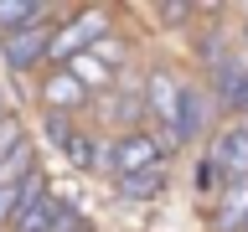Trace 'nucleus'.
<instances>
[{"label":"nucleus","mask_w":248,"mask_h":232,"mask_svg":"<svg viewBox=\"0 0 248 232\" xmlns=\"http://www.w3.org/2000/svg\"><path fill=\"white\" fill-rule=\"evenodd\" d=\"M238 52H248V11H243V26H238Z\"/></svg>","instance_id":"6ab92c4d"},{"label":"nucleus","mask_w":248,"mask_h":232,"mask_svg":"<svg viewBox=\"0 0 248 232\" xmlns=\"http://www.w3.org/2000/svg\"><path fill=\"white\" fill-rule=\"evenodd\" d=\"M207 155L222 165L228 181H248V119H232L228 129H217L212 145H207Z\"/></svg>","instance_id":"0eeeda50"},{"label":"nucleus","mask_w":248,"mask_h":232,"mask_svg":"<svg viewBox=\"0 0 248 232\" xmlns=\"http://www.w3.org/2000/svg\"><path fill=\"white\" fill-rule=\"evenodd\" d=\"M145 114L150 119L166 124V134H170V124H176V114H181V93H186V77H176L170 67H150V77H145Z\"/></svg>","instance_id":"39448f33"},{"label":"nucleus","mask_w":248,"mask_h":232,"mask_svg":"<svg viewBox=\"0 0 248 232\" xmlns=\"http://www.w3.org/2000/svg\"><path fill=\"white\" fill-rule=\"evenodd\" d=\"M42 103H46V114H67V119H78L93 98L83 93V83H78L67 67H52V72L42 77Z\"/></svg>","instance_id":"1a4fd4ad"},{"label":"nucleus","mask_w":248,"mask_h":232,"mask_svg":"<svg viewBox=\"0 0 248 232\" xmlns=\"http://www.w3.org/2000/svg\"><path fill=\"white\" fill-rule=\"evenodd\" d=\"M52 21H57V11L42 15V21H31V26H21V31H11V36H0V57H5L11 72H31V67H42V62H46Z\"/></svg>","instance_id":"7ed1b4c3"},{"label":"nucleus","mask_w":248,"mask_h":232,"mask_svg":"<svg viewBox=\"0 0 248 232\" xmlns=\"http://www.w3.org/2000/svg\"><path fill=\"white\" fill-rule=\"evenodd\" d=\"M98 36H108V11H78L67 15L62 26H52V42H46V62L52 67H67L78 52H88Z\"/></svg>","instance_id":"f03ea898"},{"label":"nucleus","mask_w":248,"mask_h":232,"mask_svg":"<svg viewBox=\"0 0 248 232\" xmlns=\"http://www.w3.org/2000/svg\"><path fill=\"white\" fill-rule=\"evenodd\" d=\"M26 145H31V139H26V129H21V119L5 114V119H0V165H5L16 150H26Z\"/></svg>","instance_id":"2eb2a0df"},{"label":"nucleus","mask_w":248,"mask_h":232,"mask_svg":"<svg viewBox=\"0 0 248 232\" xmlns=\"http://www.w3.org/2000/svg\"><path fill=\"white\" fill-rule=\"evenodd\" d=\"M191 181H197V196L207 201V206H212V201L222 196V191H228V175H222V165H217L212 155H202V160H197V170H191Z\"/></svg>","instance_id":"ddd939ff"},{"label":"nucleus","mask_w":248,"mask_h":232,"mask_svg":"<svg viewBox=\"0 0 248 232\" xmlns=\"http://www.w3.org/2000/svg\"><path fill=\"white\" fill-rule=\"evenodd\" d=\"M67 72L83 83V93H88V98H98V93H108V88H114V72H108L104 62L93 57V52H78V57L67 62Z\"/></svg>","instance_id":"9b49d317"},{"label":"nucleus","mask_w":248,"mask_h":232,"mask_svg":"<svg viewBox=\"0 0 248 232\" xmlns=\"http://www.w3.org/2000/svg\"><path fill=\"white\" fill-rule=\"evenodd\" d=\"M52 15V5H36V0H0V36H11V31L31 26V21H42Z\"/></svg>","instance_id":"f8f14e48"},{"label":"nucleus","mask_w":248,"mask_h":232,"mask_svg":"<svg viewBox=\"0 0 248 232\" xmlns=\"http://www.w3.org/2000/svg\"><path fill=\"white\" fill-rule=\"evenodd\" d=\"M207 119H212V93L197 88V83H186V93H181V114H176V124H170L166 145H170V150H181L186 139H197L202 129H207Z\"/></svg>","instance_id":"6e6552de"},{"label":"nucleus","mask_w":248,"mask_h":232,"mask_svg":"<svg viewBox=\"0 0 248 232\" xmlns=\"http://www.w3.org/2000/svg\"><path fill=\"white\" fill-rule=\"evenodd\" d=\"M166 134H150V129H135V134L114 139V150H108V170H114V181L124 175H150V170H166Z\"/></svg>","instance_id":"f257e3e1"},{"label":"nucleus","mask_w":248,"mask_h":232,"mask_svg":"<svg viewBox=\"0 0 248 232\" xmlns=\"http://www.w3.org/2000/svg\"><path fill=\"white\" fill-rule=\"evenodd\" d=\"M207 83L217 108H228L232 119H248V52H232L217 72H207Z\"/></svg>","instance_id":"20e7f679"},{"label":"nucleus","mask_w":248,"mask_h":232,"mask_svg":"<svg viewBox=\"0 0 248 232\" xmlns=\"http://www.w3.org/2000/svg\"><path fill=\"white\" fill-rule=\"evenodd\" d=\"M88 52H93V57H98V62H104L108 72H114V67H119L124 57H129V46H124V36H114V31H108V36H98V42H93Z\"/></svg>","instance_id":"dca6fc26"},{"label":"nucleus","mask_w":248,"mask_h":232,"mask_svg":"<svg viewBox=\"0 0 248 232\" xmlns=\"http://www.w3.org/2000/svg\"><path fill=\"white\" fill-rule=\"evenodd\" d=\"M119 186V196L124 201H150L160 186H166V170H150V175H124V181H114Z\"/></svg>","instance_id":"4468645a"},{"label":"nucleus","mask_w":248,"mask_h":232,"mask_svg":"<svg viewBox=\"0 0 248 232\" xmlns=\"http://www.w3.org/2000/svg\"><path fill=\"white\" fill-rule=\"evenodd\" d=\"M248 227V181H228V191L212 201V232H243Z\"/></svg>","instance_id":"9d476101"},{"label":"nucleus","mask_w":248,"mask_h":232,"mask_svg":"<svg viewBox=\"0 0 248 232\" xmlns=\"http://www.w3.org/2000/svg\"><path fill=\"white\" fill-rule=\"evenodd\" d=\"M57 212H62V201L52 196L46 175H31V181H26V201H21V212H16L11 232H52Z\"/></svg>","instance_id":"423d86ee"},{"label":"nucleus","mask_w":248,"mask_h":232,"mask_svg":"<svg viewBox=\"0 0 248 232\" xmlns=\"http://www.w3.org/2000/svg\"><path fill=\"white\" fill-rule=\"evenodd\" d=\"M0 119H5V103H0Z\"/></svg>","instance_id":"aec40b11"},{"label":"nucleus","mask_w":248,"mask_h":232,"mask_svg":"<svg viewBox=\"0 0 248 232\" xmlns=\"http://www.w3.org/2000/svg\"><path fill=\"white\" fill-rule=\"evenodd\" d=\"M21 201H26V181H21V186H0V227H11V222H16Z\"/></svg>","instance_id":"f3484780"},{"label":"nucleus","mask_w":248,"mask_h":232,"mask_svg":"<svg viewBox=\"0 0 248 232\" xmlns=\"http://www.w3.org/2000/svg\"><path fill=\"white\" fill-rule=\"evenodd\" d=\"M191 15H202L197 5H155V21H160V26H186Z\"/></svg>","instance_id":"a211bd4d"}]
</instances>
